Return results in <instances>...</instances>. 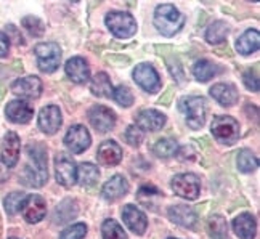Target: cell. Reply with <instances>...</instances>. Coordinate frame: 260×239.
Masks as SVG:
<instances>
[{
    "label": "cell",
    "mask_w": 260,
    "mask_h": 239,
    "mask_svg": "<svg viewBox=\"0 0 260 239\" xmlns=\"http://www.w3.org/2000/svg\"><path fill=\"white\" fill-rule=\"evenodd\" d=\"M26 151L29 157V164L24 167L21 174V182L27 186L41 188L45 185L48 178L45 148L41 145H29Z\"/></svg>",
    "instance_id": "1"
},
{
    "label": "cell",
    "mask_w": 260,
    "mask_h": 239,
    "mask_svg": "<svg viewBox=\"0 0 260 239\" xmlns=\"http://www.w3.org/2000/svg\"><path fill=\"white\" fill-rule=\"evenodd\" d=\"M185 24V16L174 5H159L154 12V26L166 37L175 36Z\"/></svg>",
    "instance_id": "2"
},
{
    "label": "cell",
    "mask_w": 260,
    "mask_h": 239,
    "mask_svg": "<svg viewBox=\"0 0 260 239\" xmlns=\"http://www.w3.org/2000/svg\"><path fill=\"white\" fill-rule=\"evenodd\" d=\"M105 23L117 39H128L137 32L135 18L125 12H109L105 18Z\"/></svg>",
    "instance_id": "3"
},
{
    "label": "cell",
    "mask_w": 260,
    "mask_h": 239,
    "mask_svg": "<svg viewBox=\"0 0 260 239\" xmlns=\"http://www.w3.org/2000/svg\"><path fill=\"white\" fill-rule=\"evenodd\" d=\"M180 109L183 111L186 124L198 130V128H203L206 122V101L201 96H188L183 98L180 101Z\"/></svg>",
    "instance_id": "4"
},
{
    "label": "cell",
    "mask_w": 260,
    "mask_h": 239,
    "mask_svg": "<svg viewBox=\"0 0 260 239\" xmlns=\"http://www.w3.org/2000/svg\"><path fill=\"white\" fill-rule=\"evenodd\" d=\"M37 64L42 73H53L59 66V59H61V48L55 42H44L39 44L36 48Z\"/></svg>",
    "instance_id": "5"
},
{
    "label": "cell",
    "mask_w": 260,
    "mask_h": 239,
    "mask_svg": "<svg viewBox=\"0 0 260 239\" xmlns=\"http://www.w3.org/2000/svg\"><path fill=\"white\" fill-rule=\"evenodd\" d=\"M211 130L218 142L232 145L239 138V122L232 116H217L212 121Z\"/></svg>",
    "instance_id": "6"
},
{
    "label": "cell",
    "mask_w": 260,
    "mask_h": 239,
    "mask_svg": "<svg viewBox=\"0 0 260 239\" xmlns=\"http://www.w3.org/2000/svg\"><path fill=\"white\" fill-rule=\"evenodd\" d=\"M55 175L56 182L66 188L73 186L77 182V167L73 157H69L66 153H59L55 157Z\"/></svg>",
    "instance_id": "7"
},
{
    "label": "cell",
    "mask_w": 260,
    "mask_h": 239,
    "mask_svg": "<svg viewBox=\"0 0 260 239\" xmlns=\"http://www.w3.org/2000/svg\"><path fill=\"white\" fill-rule=\"evenodd\" d=\"M172 190L177 196L183 199H196L201 191V183H199V178L193 174H180L174 177Z\"/></svg>",
    "instance_id": "8"
},
{
    "label": "cell",
    "mask_w": 260,
    "mask_h": 239,
    "mask_svg": "<svg viewBox=\"0 0 260 239\" xmlns=\"http://www.w3.org/2000/svg\"><path fill=\"white\" fill-rule=\"evenodd\" d=\"M134 79L145 92L156 93L159 88H161L159 74L156 73V69L148 63H142L134 69Z\"/></svg>",
    "instance_id": "9"
},
{
    "label": "cell",
    "mask_w": 260,
    "mask_h": 239,
    "mask_svg": "<svg viewBox=\"0 0 260 239\" xmlns=\"http://www.w3.org/2000/svg\"><path fill=\"white\" fill-rule=\"evenodd\" d=\"M23 217L27 223H39L44 220L47 215V202L42 196L31 194L24 199L23 207H21Z\"/></svg>",
    "instance_id": "10"
},
{
    "label": "cell",
    "mask_w": 260,
    "mask_h": 239,
    "mask_svg": "<svg viewBox=\"0 0 260 239\" xmlns=\"http://www.w3.org/2000/svg\"><path fill=\"white\" fill-rule=\"evenodd\" d=\"M90 133L84 125H73L64 136V145L73 154H81L90 146Z\"/></svg>",
    "instance_id": "11"
},
{
    "label": "cell",
    "mask_w": 260,
    "mask_h": 239,
    "mask_svg": "<svg viewBox=\"0 0 260 239\" xmlns=\"http://www.w3.org/2000/svg\"><path fill=\"white\" fill-rule=\"evenodd\" d=\"M88 121L98 132L106 133L113 130V127L116 125V116L109 108L96 105L88 111Z\"/></svg>",
    "instance_id": "12"
},
{
    "label": "cell",
    "mask_w": 260,
    "mask_h": 239,
    "mask_svg": "<svg viewBox=\"0 0 260 239\" xmlns=\"http://www.w3.org/2000/svg\"><path fill=\"white\" fill-rule=\"evenodd\" d=\"M12 92L21 98H39L42 93V82L36 76H26L12 84Z\"/></svg>",
    "instance_id": "13"
},
{
    "label": "cell",
    "mask_w": 260,
    "mask_h": 239,
    "mask_svg": "<svg viewBox=\"0 0 260 239\" xmlns=\"http://www.w3.org/2000/svg\"><path fill=\"white\" fill-rule=\"evenodd\" d=\"M61 111L55 105H50L42 108L41 114H39V127L47 135H53L58 132V128L61 127Z\"/></svg>",
    "instance_id": "14"
},
{
    "label": "cell",
    "mask_w": 260,
    "mask_h": 239,
    "mask_svg": "<svg viewBox=\"0 0 260 239\" xmlns=\"http://www.w3.org/2000/svg\"><path fill=\"white\" fill-rule=\"evenodd\" d=\"M5 114L8 121L15 124H27L34 116V109L24 99H13L7 105Z\"/></svg>",
    "instance_id": "15"
},
{
    "label": "cell",
    "mask_w": 260,
    "mask_h": 239,
    "mask_svg": "<svg viewBox=\"0 0 260 239\" xmlns=\"http://www.w3.org/2000/svg\"><path fill=\"white\" fill-rule=\"evenodd\" d=\"M19 151H21L19 136L15 132H8L4 136V142H2V162L8 168L15 167L19 159Z\"/></svg>",
    "instance_id": "16"
},
{
    "label": "cell",
    "mask_w": 260,
    "mask_h": 239,
    "mask_svg": "<svg viewBox=\"0 0 260 239\" xmlns=\"http://www.w3.org/2000/svg\"><path fill=\"white\" fill-rule=\"evenodd\" d=\"M137 127L142 130H161L166 124V116L162 113L156 111V109H143L135 116Z\"/></svg>",
    "instance_id": "17"
},
{
    "label": "cell",
    "mask_w": 260,
    "mask_h": 239,
    "mask_svg": "<svg viewBox=\"0 0 260 239\" xmlns=\"http://www.w3.org/2000/svg\"><path fill=\"white\" fill-rule=\"evenodd\" d=\"M122 218H124L125 225L128 226V230L134 231L135 234H143L146 231V226H148L146 215L135 206H132V204L125 206L122 211Z\"/></svg>",
    "instance_id": "18"
},
{
    "label": "cell",
    "mask_w": 260,
    "mask_h": 239,
    "mask_svg": "<svg viewBox=\"0 0 260 239\" xmlns=\"http://www.w3.org/2000/svg\"><path fill=\"white\" fill-rule=\"evenodd\" d=\"M96 159H98L100 164L106 165V167L117 165L119 162H121V159H122V149L113 140L103 142L98 148Z\"/></svg>",
    "instance_id": "19"
},
{
    "label": "cell",
    "mask_w": 260,
    "mask_h": 239,
    "mask_svg": "<svg viewBox=\"0 0 260 239\" xmlns=\"http://www.w3.org/2000/svg\"><path fill=\"white\" fill-rule=\"evenodd\" d=\"M128 193V183L122 175H114L103 185L102 196L106 201H117Z\"/></svg>",
    "instance_id": "20"
},
{
    "label": "cell",
    "mask_w": 260,
    "mask_h": 239,
    "mask_svg": "<svg viewBox=\"0 0 260 239\" xmlns=\"http://www.w3.org/2000/svg\"><path fill=\"white\" fill-rule=\"evenodd\" d=\"M66 74L76 84H85L90 79V67L81 56H74L66 63Z\"/></svg>",
    "instance_id": "21"
},
{
    "label": "cell",
    "mask_w": 260,
    "mask_h": 239,
    "mask_svg": "<svg viewBox=\"0 0 260 239\" xmlns=\"http://www.w3.org/2000/svg\"><path fill=\"white\" fill-rule=\"evenodd\" d=\"M169 218H171L174 223L185 226V228H193L198 220L193 209L183 204H175L169 209Z\"/></svg>",
    "instance_id": "22"
},
{
    "label": "cell",
    "mask_w": 260,
    "mask_h": 239,
    "mask_svg": "<svg viewBox=\"0 0 260 239\" xmlns=\"http://www.w3.org/2000/svg\"><path fill=\"white\" fill-rule=\"evenodd\" d=\"M233 230L239 239H254L255 237V218L251 214H241L233 220Z\"/></svg>",
    "instance_id": "23"
},
{
    "label": "cell",
    "mask_w": 260,
    "mask_h": 239,
    "mask_svg": "<svg viewBox=\"0 0 260 239\" xmlns=\"http://www.w3.org/2000/svg\"><path fill=\"white\" fill-rule=\"evenodd\" d=\"M211 96L222 106H233L238 101V90L232 84H215L211 88Z\"/></svg>",
    "instance_id": "24"
},
{
    "label": "cell",
    "mask_w": 260,
    "mask_h": 239,
    "mask_svg": "<svg viewBox=\"0 0 260 239\" xmlns=\"http://www.w3.org/2000/svg\"><path fill=\"white\" fill-rule=\"evenodd\" d=\"M90 90L100 98H109V96H113L114 88L111 84V79L108 77L106 73H98L92 79V82H90Z\"/></svg>",
    "instance_id": "25"
},
{
    "label": "cell",
    "mask_w": 260,
    "mask_h": 239,
    "mask_svg": "<svg viewBox=\"0 0 260 239\" xmlns=\"http://www.w3.org/2000/svg\"><path fill=\"white\" fill-rule=\"evenodd\" d=\"M258 32L255 29H249L236 42V50L241 55H251L258 50Z\"/></svg>",
    "instance_id": "26"
},
{
    "label": "cell",
    "mask_w": 260,
    "mask_h": 239,
    "mask_svg": "<svg viewBox=\"0 0 260 239\" xmlns=\"http://www.w3.org/2000/svg\"><path fill=\"white\" fill-rule=\"evenodd\" d=\"M100 177L98 167H95L93 164L90 162H82L81 165L77 167V182L79 185L82 186H92L96 183Z\"/></svg>",
    "instance_id": "27"
},
{
    "label": "cell",
    "mask_w": 260,
    "mask_h": 239,
    "mask_svg": "<svg viewBox=\"0 0 260 239\" xmlns=\"http://www.w3.org/2000/svg\"><path fill=\"white\" fill-rule=\"evenodd\" d=\"M76 215H77V202L73 201V199H64V201L59 204L55 211V222L56 223H66Z\"/></svg>",
    "instance_id": "28"
},
{
    "label": "cell",
    "mask_w": 260,
    "mask_h": 239,
    "mask_svg": "<svg viewBox=\"0 0 260 239\" xmlns=\"http://www.w3.org/2000/svg\"><path fill=\"white\" fill-rule=\"evenodd\" d=\"M228 36V26L225 21H214L206 31V41L209 44H222Z\"/></svg>",
    "instance_id": "29"
},
{
    "label": "cell",
    "mask_w": 260,
    "mask_h": 239,
    "mask_svg": "<svg viewBox=\"0 0 260 239\" xmlns=\"http://www.w3.org/2000/svg\"><path fill=\"white\" fill-rule=\"evenodd\" d=\"M193 74L199 82H207L217 74V66L209 59H199L193 67Z\"/></svg>",
    "instance_id": "30"
},
{
    "label": "cell",
    "mask_w": 260,
    "mask_h": 239,
    "mask_svg": "<svg viewBox=\"0 0 260 239\" xmlns=\"http://www.w3.org/2000/svg\"><path fill=\"white\" fill-rule=\"evenodd\" d=\"M153 153L157 157H172L178 153V145L172 138H161L157 140L156 145L153 146Z\"/></svg>",
    "instance_id": "31"
},
{
    "label": "cell",
    "mask_w": 260,
    "mask_h": 239,
    "mask_svg": "<svg viewBox=\"0 0 260 239\" xmlns=\"http://www.w3.org/2000/svg\"><path fill=\"white\" fill-rule=\"evenodd\" d=\"M257 165H258V161L251 149H243V151L238 153V168L241 172L249 174L255 170Z\"/></svg>",
    "instance_id": "32"
},
{
    "label": "cell",
    "mask_w": 260,
    "mask_h": 239,
    "mask_svg": "<svg viewBox=\"0 0 260 239\" xmlns=\"http://www.w3.org/2000/svg\"><path fill=\"white\" fill-rule=\"evenodd\" d=\"M207 230L212 239H226V220L222 215H212Z\"/></svg>",
    "instance_id": "33"
},
{
    "label": "cell",
    "mask_w": 260,
    "mask_h": 239,
    "mask_svg": "<svg viewBox=\"0 0 260 239\" xmlns=\"http://www.w3.org/2000/svg\"><path fill=\"white\" fill-rule=\"evenodd\" d=\"M102 234H103V239H127V234L122 230V226L116 220H113V218H109V220L103 223Z\"/></svg>",
    "instance_id": "34"
},
{
    "label": "cell",
    "mask_w": 260,
    "mask_h": 239,
    "mask_svg": "<svg viewBox=\"0 0 260 239\" xmlns=\"http://www.w3.org/2000/svg\"><path fill=\"white\" fill-rule=\"evenodd\" d=\"M27 196L24 193H10L5 199H4V206H5V211L8 215H15L21 211L23 202Z\"/></svg>",
    "instance_id": "35"
},
{
    "label": "cell",
    "mask_w": 260,
    "mask_h": 239,
    "mask_svg": "<svg viewBox=\"0 0 260 239\" xmlns=\"http://www.w3.org/2000/svg\"><path fill=\"white\" fill-rule=\"evenodd\" d=\"M21 24H23V27L26 29V31L31 36H34V37H41L45 32V26L37 16H24Z\"/></svg>",
    "instance_id": "36"
},
{
    "label": "cell",
    "mask_w": 260,
    "mask_h": 239,
    "mask_svg": "<svg viewBox=\"0 0 260 239\" xmlns=\"http://www.w3.org/2000/svg\"><path fill=\"white\" fill-rule=\"evenodd\" d=\"M113 98L116 99L117 105H121L124 108L132 106V103H134V95H132V92H130L128 88L124 87V85H119L117 88H114V90H113Z\"/></svg>",
    "instance_id": "37"
},
{
    "label": "cell",
    "mask_w": 260,
    "mask_h": 239,
    "mask_svg": "<svg viewBox=\"0 0 260 239\" xmlns=\"http://www.w3.org/2000/svg\"><path fill=\"white\" fill-rule=\"evenodd\" d=\"M85 234H87V226L84 223H76L73 226H68L59 234V239H84Z\"/></svg>",
    "instance_id": "38"
},
{
    "label": "cell",
    "mask_w": 260,
    "mask_h": 239,
    "mask_svg": "<svg viewBox=\"0 0 260 239\" xmlns=\"http://www.w3.org/2000/svg\"><path fill=\"white\" fill-rule=\"evenodd\" d=\"M125 140L130 146H140L143 142V130L138 128L137 125H130L125 130Z\"/></svg>",
    "instance_id": "39"
},
{
    "label": "cell",
    "mask_w": 260,
    "mask_h": 239,
    "mask_svg": "<svg viewBox=\"0 0 260 239\" xmlns=\"http://www.w3.org/2000/svg\"><path fill=\"white\" fill-rule=\"evenodd\" d=\"M243 81H244V85L249 88V90L258 92V77H257L255 73H252V71H246L244 76H243Z\"/></svg>",
    "instance_id": "40"
},
{
    "label": "cell",
    "mask_w": 260,
    "mask_h": 239,
    "mask_svg": "<svg viewBox=\"0 0 260 239\" xmlns=\"http://www.w3.org/2000/svg\"><path fill=\"white\" fill-rule=\"evenodd\" d=\"M169 64V69H171V74L174 76V77H177V81L178 82H182L183 81V77H185V74H183V67H182V64H180V61H177V59H169L167 61Z\"/></svg>",
    "instance_id": "41"
},
{
    "label": "cell",
    "mask_w": 260,
    "mask_h": 239,
    "mask_svg": "<svg viewBox=\"0 0 260 239\" xmlns=\"http://www.w3.org/2000/svg\"><path fill=\"white\" fill-rule=\"evenodd\" d=\"M106 61L111 64H117V66H125L130 63V58L124 55H111V56H106Z\"/></svg>",
    "instance_id": "42"
},
{
    "label": "cell",
    "mask_w": 260,
    "mask_h": 239,
    "mask_svg": "<svg viewBox=\"0 0 260 239\" xmlns=\"http://www.w3.org/2000/svg\"><path fill=\"white\" fill-rule=\"evenodd\" d=\"M8 48H10V37L0 31V58L8 55Z\"/></svg>",
    "instance_id": "43"
},
{
    "label": "cell",
    "mask_w": 260,
    "mask_h": 239,
    "mask_svg": "<svg viewBox=\"0 0 260 239\" xmlns=\"http://www.w3.org/2000/svg\"><path fill=\"white\" fill-rule=\"evenodd\" d=\"M172 92H174V87H169L166 95L159 98V103H161V105H169V101H171V96H172Z\"/></svg>",
    "instance_id": "44"
},
{
    "label": "cell",
    "mask_w": 260,
    "mask_h": 239,
    "mask_svg": "<svg viewBox=\"0 0 260 239\" xmlns=\"http://www.w3.org/2000/svg\"><path fill=\"white\" fill-rule=\"evenodd\" d=\"M157 193V190L156 188H151V186H143L142 190H140V194H156Z\"/></svg>",
    "instance_id": "45"
},
{
    "label": "cell",
    "mask_w": 260,
    "mask_h": 239,
    "mask_svg": "<svg viewBox=\"0 0 260 239\" xmlns=\"http://www.w3.org/2000/svg\"><path fill=\"white\" fill-rule=\"evenodd\" d=\"M4 178H5V175H4V170L0 168V182H4Z\"/></svg>",
    "instance_id": "46"
},
{
    "label": "cell",
    "mask_w": 260,
    "mask_h": 239,
    "mask_svg": "<svg viewBox=\"0 0 260 239\" xmlns=\"http://www.w3.org/2000/svg\"><path fill=\"white\" fill-rule=\"evenodd\" d=\"M10 239H18V237H10Z\"/></svg>",
    "instance_id": "47"
},
{
    "label": "cell",
    "mask_w": 260,
    "mask_h": 239,
    "mask_svg": "<svg viewBox=\"0 0 260 239\" xmlns=\"http://www.w3.org/2000/svg\"><path fill=\"white\" fill-rule=\"evenodd\" d=\"M169 239H175V237H169Z\"/></svg>",
    "instance_id": "48"
}]
</instances>
